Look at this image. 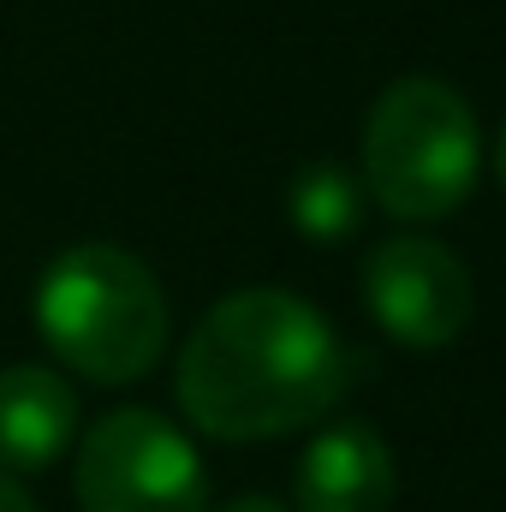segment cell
<instances>
[{
    "label": "cell",
    "mask_w": 506,
    "mask_h": 512,
    "mask_svg": "<svg viewBox=\"0 0 506 512\" xmlns=\"http://www.w3.org/2000/svg\"><path fill=\"white\" fill-rule=\"evenodd\" d=\"M346 382V352L316 304L251 286L221 298L179 352V405L215 441H268L316 423Z\"/></svg>",
    "instance_id": "obj_1"
},
{
    "label": "cell",
    "mask_w": 506,
    "mask_h": 512,
    "mask_svg": "<svg viewBox=\"0 0 506 512\" xmlns=\"http://www.w3.org/2000/svg\"><path fill=\"white\" fill-rule=\"evenodd\" d=\"M36 328L66 370L120 387L167 352V292L120 245H72L36 286Z\"/></svg>",
    "instance_id": "obj_2"
},
{
    "label": "cell",
    "mask_w": 506,
    "mask_h": 512,
    "mask_svg": "<svg viewBox=\"0 0 506 512\" xmlns=\"http://www.w3.org/2000/svg\"><path fill=\"white\" fill-rule=\"evenodd\" d=\"M477 179V114L441 78H399L364 120V185L393 221H441Z\"/></svg>",
    "instance_id": "obj_3"
},
{
    "label": "cell",
    "mask_w": 506,
    "mask_h": 512,
    "mask_svg": "<svg viewBox=\"0 0 506 512\" xmlns=\"http://www.w3.org/2000/svg\"><path fill=\"white\" fill-rule=\"evenodd\" d=\"M84 512H209V477L197 447L161 411H108L72 465Z\"/></svg>",
    "instance_id": "obj_4"
},
{
    "label": "cell",
    "mask_w": 506,
    "mask_h": 512,
    "mask_svg": "<svg viewBox=\"0 0 506 512\" xmlns=\"http://www.w3.org/2000/svg\"><path fill=\"white\" fill-rule=\"evenodd\" d=\"M364 304L399 346L435 352L465 334V322L477 310V286H471V268L441 239L399 233V239L376 245L364 262Z\"/></svg>",
    "instance_id": "obj_5"
},
{
    "label": "cell",
    "mask_w": 506,
    "mask_h": 512,
    "mask_svg": "<svg viewBox=\"0 0 506 512\" xmlns=\"http://www.w3.org/2000/svg\"><path fill=\"white\" fill-rule=\"evenodd\" d=\"M393 453L364 417L328 423L298 459V512H387Z\"/></svg>",
    "instance_id": "obj_6"
},
{
    "label": "cell",
    "mask_w": 506,
    "mask_h": 512,
    "mask_svg": "<svg viewBox=\"0 0 506 512\" xmlns=\"http://www.w3.org/2000/svg\"><path fill=\"white\" fill-rule=\"evenodd\" d=\"M78 435V393L48 364L0 370V471L30 477L48 471Z\"/></svg>",
    "instance_id": "obj_7"
},
{
    "label": "cell",
    "mask_w": 506,
    "mask_h": 512,
    "mask_svg": "<svg viewBox=\"0 0 506 512\" xmlns=\"http://www.w3.org/2000/svg\"><path fill=\"white\" fill-rule=\"evenodd\" d=\"M286 209H292L298 233L316 239V245L346 239V233L358 227V215H364V209H358V185H352V173H340V167H310V173H298Z\"/></svg>",
    "instance_id": "obj_8"
},
{
    "label": "cell",
    "mask_w": 506,
    "mask_h": 512,
    "mask_svg": "<svg viewBox=\"0 0 506 512\" xmlns=\"http://www.w3.org/2000/svg\"><path fill=\"white\" fill-rule=\"evenodd\" d=\"M0 512H42V507L24 495V483H18V477H6V471H0Z\"/></svg>",
    "instance_id": "obj_9"
},
{
    "label": "cell",
    "mask_w": 506,
    "mask_h": 512,
    "mask_svg": "<svg viewBox=\"0 0 506 512\" xmlns=\"http://www.w3.org/2000/svg\"><path fill=\"white\" fill-rule=\"evenodd\" d=\"M215 512H286V507L268 501V495H239V501H227V507H215Z\"/></svg>",
    "instance_id": "obj_10"
},
{
    "label": "cell",
    "mask_w": 506,
    "mask_h": 512,
    "mask_svg": "<svg viewBox=\"0 0 506 512\" xmlns=\"http://www.w3.org/2000/svg\"><path fill=\"white\" fill-rule=\"evenodd\" d=\"M501 185H506V131H501Z\"/></svg>",
    "instance_id": "obj_11"
}]
</instances>
